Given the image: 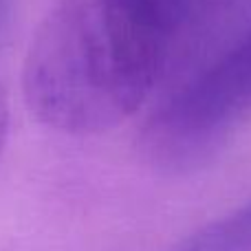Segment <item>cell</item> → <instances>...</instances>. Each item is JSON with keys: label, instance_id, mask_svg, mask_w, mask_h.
<instances>
[{"label": "cell", "instance_id": "1", "mask_svg": "<svg viewBox=\"0 0 251 251\" xmlns=\"http://www.w3.org/2000/svg\"><path fill=\"white\" fill-rule=\"evenodd\" d=\"M243 0H60L22 73L29 110L66 134H100L199 60Z\"/></svg>", "mask_w": 251, "mask_h": 251}, {"label": "cell", "instance_id": "2", "mask_svg": "<svg viewBox=\"0 0 251 251\" xmlns=\"http://www.w3.org/2000/svg\"><path fill=\"white\" fill-rule=\"evenodd\" d=\"M249 117L251 31L170 93L146 126V146L165 165H199Z\"/></svg>", "mask_w": 251, "mask_h": 251}, {"label": "cell", "instance_id": "3", "mask_svg": "<svg viewBox=\"0 0 251 251\" xmlns=\"http://www.w3.org/2000/svg\"><path fill=\"white\" fill-rule=\"evenodd\" d=\"M251 247V205L236 216L214 225L185 251H243Z\"/></svg>", "mask_w": 251, "mask_h": 251}, {"label": "cell", "instance_id": "4", "mask_svg": "<svg viewBox=\"0 0 251 251\" xmlns=\"http://www.w3.org/2000/svg\"><path fill=\"white\" fill-rule=\"evenodd\" d=\"M7 130H9V106H7V95H4L2 86H0V154H2L4 141H7Z\"/></svg>", "mask_w": 251, "mask_h": 251}, {"label": "cell", "instance_id": "5", "mask_svg": "<svg viewBox=\"0 0 251 251\" xmlns=\"http://www.w3.org/2000/svg\"><path fill=\"white\" fill-rule=\"evenodd\" d=\"M7 9H9V0H0V29H2V22H4V16H7Z\"/></svg>", "mask_w": 251, "mask_h": 251}]
</instances>
